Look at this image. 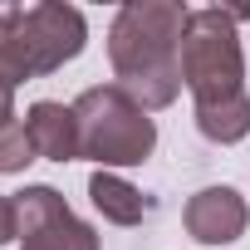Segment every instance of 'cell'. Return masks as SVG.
<instances>
[{
    "label": "cell",
    "instance_id": "cell-1",
    "mask_svg": "<svg viewBox=\"0 0 250 250\" xmlns=\"http://www.w3.org/2000/svg\"><path fill=\"white\" fill-rule=\"evenodd\" d=\"M187 15L191 10L177 0H128L108 25V64L118 74V88L147 113L172 108L177 93L187 88L182 79Z\"/></svg>",
    "mask_w": 250,
    "mask_h": 250
},
{
    "label": "cell",
    "instance_id": "cell-2",
    "mask_svg": "<svg viewBox=\"0 0 250 250\" xmlns=\"http://www.w3.org/2000/svg\"><path fill=\"white\" fill-rule=\"evenodd\" d=\"M74 118H79V157L98 162L103 172L113 167H138L152 157L157 147V123L147 108H138L118 83H98L83 88L74 98Z\"/></svg>",
    "mask_w": 250,
    "mask_h": 250
},
{
    "label": "cell",
    "instance_id": "cell-3",
    "mask_svg": "<svg viewBox=\"0 0 250 250\" xmlns=\"http://www.w3.org/2000/svg\"><path fill=\"white\" fill-rule=\"evenodd\" d=\"M250 20V5H206L187 15V35H182V79L196 98V108L206 103H226L240 98V79H245V54H240V35L235 25Z\"/></svg>",
    "mask_w": 250,
    "mask_h": 250
},
{
    "label": "cell",
    "instance_id": "cell-4",
    "mask_svg": "<svg viewBox=\"0 0 250 250\" xmlns=\"http://www.w3.org/2000/svg\"><path fill=\"white\" fill-rule=\"evenodd\" d=\"M83 40H88V25L74 5L40 0L30 10H15V25L0 35V49L10 54V64L25 79H40V74H54L69 59H79Z\"/></svg>",
    "mask_w": 250,
    "mask_h": 250
},
{
    "label": "cell",
    "instance_id": "cell-5",
    "mask_svg": "<svg viewBox=\"0 0 250 250\" xmlns=\"http://www.w3.org/2000/svg\"><path fill=\"white\" fill-rule=\"evenodd\" d=\"M20 206V240L25 250H98V230L69 211V201L54 187H25L15 196Z\"/></svg>",
    "mask_w": 250,
    "mask_h": 250
},
{
    "label": "cell",
    "instance_id": "cell-6",
    "mask_svg": "<svg viewBox=\"0 0 250 250\" xmlns=\"http://www.w3.org/2000/svg\"><path fill=\"white\" fill-rule=\"evenodd\" d=\"M182 221H187V235L191 240H201V245H230V240L245 235L250 206H245V196L235 187H201L187 201Z\"/></svg>",
    "mask_w": 250,
    "mask_h": 250
},
{
    "label": "cell",
    "instance_id": "cell-7",
    "mask_svg": "<svg viewBox=\"0 0 250 250\" xmlns=\"http://www.w3.org/2000/svg\"><path fill=\"white\" fill-rule=\"evenodd\" d=\"M25 133H30L35 157H44V162H79V118H74V103L69 108L54 103V98L30 103Z\"/></svg>",
    "mask_w": 250,
    "mask_h": 250
},
{
    "label": "cell",
    "instance_id": "cell-8",
    "mask_svg": "<svg viewBox=\"0 0 250 250\" xmlns=\"http://www.w3.org/2000/svg\"><path fill=\"white\" fill-rule=\"evenodd\" d=\"M88 201L103 211V221L113 226H143L152 216V196H143L128 177H118V172H93L88 177Z\"/></svg>",
    "mask_w": 250,
    "mask_h": 250
},
{
    "label": "cell",
    "instance_id": "cell-9",
    "mask_svg": "<svg viewBox=\"0 0 250 250\" xmlns=\"http://www.w3.org/2000/svg\"><path fill=\"white\" fill-rule=\"evenodd\" d=\"M196 133H201L206 143H221V147L240 143V138L250 133V98L240 93V98H226V103H206V108H196Z\"/></svg>",
    "mask_w": 250,
    "mask_h": 250
},
{
    "label": "cell",
    "instance_id": "cell-10",
    "mask_svg": "<svg viewBox=\"0 0 250 250\" xmlns=\"http://www.w3.org/2000/svg\"><path fill=\"white\" fill-rule=\"evenodd\" d=\"M35 162V147H30V133H25V123L10 118V123H0V172H25Z\"/></svg>",
    "mask_w": 250,
    "mask_h": 250
},
{
    "label": "cell",
    "instance_id": "cell-11",
    "mask_svg": "<svg viewBox=\"0 0 250 250\" xmlns=\"http://www.w3.org/2000/svg\"><path fill=\"white\" fill-rule=\"evenodd\" d=\"M25 83V74L10 64V54L0 49V123H10L15 118V88Z\"/></svg>",
    "mask_w": 250,
    "mask_h": 250
},
{
    "label": "cell",
    "instance_id": "cell-12",
    "mask_svg": "<svg viewBox=\"0 0 250 250\" xmlns=\"http://www.w3.org/2000/svg\"><path fill=\"white\" fill-rule=\"evenodd\" d=\"M20 235V206H15V196H0V245H10Z\"/></svg>",
    "mask_w": 250,
    "mask_h": 250
}]
</instances>
